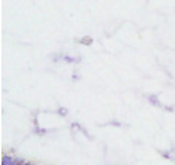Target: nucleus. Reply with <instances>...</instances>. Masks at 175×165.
<instances>
[{"instance_id":"obj_1","label":"nucleus","mask_w":175,"mask_h":165,"mask_svg":"<svg viewBox=\"0 0 175 165\" xmlns=\"http://www.w3.org/2000/svg\"><path fill=\"white\" fill-rule=\"evenodd\" d=\"M1 165H16L15 164V159L9 156V155H4L3 158H1Z\"/></svg>"},{"instance_id":"obj_2","label":"nucleus","mask_w":175,"mask_h":165,"mask_svg":"<svg viewBox=\"0 0 175 165\" xmlns=\"http://www.w3.org/2000/svg\"><path fill=\"white\" fill-rule=\"evenodd\" d=\"M16 165H32V164H23V162H18Z\"/></svg>"}]
</instances>
